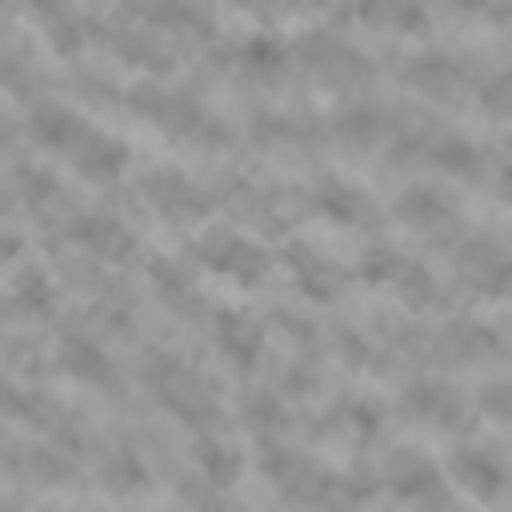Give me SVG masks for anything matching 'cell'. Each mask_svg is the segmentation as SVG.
<instances>
[{"label": "cell", "instance_id": "obj_2", "mask_svg": "<svg viewBox=\"0 0 512 512\" xmlns=\"http://www.w3.org/2000/svg\"><path fill=\"white\" fill-rule=\"evenodd\" d=\"M144 384H152V400L176 416V424H192V432H216V392L176 360V352H144Z\"/></svg>", "mask_w": 512, "mask_h": 512}, {"label": "cell", "instance_id": "obj_46", "mask_svg": "<svg viewBox=\"0 0 512 512\" xmlns=\"http://www.w3.org/2000/svg\"><path fill=\"white\" fill-rule=\"evenodd\" d=\"M424 512H456V504H448V496H440V504H424Z\"/></svg>", "mask_w": 512, "mask_h": 512}, {"label": "cell", "instance_id": "obj_42", "mask_svg": "<svg viewBox=\"0 0 512 512\" xmlns=\"http://www.w3.org/2000/svg\"><path fill=\"white\" fill-rule=\"evenodd\" d=\"M0 264H24V232H0Z\"/></svg>", "mask_w": 512, "mask_h": 512}, {"label": "cell", "instance_id": "obj_7", "mask_svg": "<svg viewBox=\"0 0 512 512\" xmlns=\"http://www.w3.org/2000/svg\"><path fill=\"white\" fill-rule=\"evenodd\" d=\"M208 344H216V360L232 376H256L264 352H272V320H256L248 304H224V312H208Z\"/></svg>", "mask_w": 512, "mask_h": 512}, {"label": "cell", "instance_id": "obj_41", "mask_svg": "<svg viewBox=\"0 0 512 512\" xmlns=\"http://www.w3.org/2000/svg\"><path fill=\"white\" fill-rule=\"evenodd\" d=\"M488 184H496V200L512 208V152H504V160H488Z\"/></svg>", "mask_w": 512, "mask_h": 512}, {"label": "cell", "instance_id": "obj_1", "mask_svg": "<svg viewBox=\"0 0 512 512\" xmlns=\"http://www.w3.org/2000/svg\"><path fill=\"white\" fill-rule=\"evenodd\" d=\"M192 272H208V280H224V288H256L264 272H272V248H264V232H240V224H208V232H192Z\"/></svg>", "mask_w": 512, "mask_h": 512}, {"label": "cell", "instance_id": "obj_10", "mask_svg": "<svg viewBox=\"0 0 512 512\" xmlns=\"http://www.w3.org/2000/svg\"><path fill=\"white\" fill-rule=\"evenodd\" d=\"M448 488H464L472 504H504L512 496V464L488 440H464V448H448Z\"/></svg>", "mask_w": 512, "mask_h": 512}, {"label": "cell", "instance_id": "obj_14", "mask_svg": "<svg viewBox=\"0 0 512 512\" xmlns=\"http://www.w3.org/2000/svg\"><path fill=\"white\" fill-rule=\"evenodd\" d=\"M96 48H112L128 72H144V80H160L168 72V48L144 32V24H128V8H112V16H96Z\"/></svg>", "mask_w": 512, "mask_h": 512}, {"label": "cell", "instance_id": "obj_15", "mask_svg": "<svg viewBox=\"0 0 512 512\" xmlns=\"http://www.w3.org/2000/svg\"><path fill=\"white\" fill-rule=\"evenodd\" d=\"M280 272L296 280V296H304V304H336V296H344V272H336L304 232H288V240H280Z\"/></svg>", "mask_w": 512, "mask_h": 512}, {"label": "cell", "instance_id": "obj_20", "mask_svg": "<svg viewBox=\"0 0 512 512\" xmlns=\"http://www.w3.org/2000/svg\"><path fill=\"white\" fill-rule=\"evenodd\" d=\"M296 200H304L320 224H344V232L368 224V192H360L352 176H312V184H296Z\"/></svg>", "mask_w": 512, "mask_h": 512}, {"label": "cell", "instance_id": "obj_23", "mask_svg": "<svg viewBox=\"0 0 512 512\" xmlns=\"http://www.w3.org/2000/svg\"><path fill=\"white\" fill-rule=\"evenodd\" d=\"M400 120L384 112V104H336V120H328V144H344V152H384V136H392Z\"/></svg>", "mask_w": 512, "mask_h": 512}, {"label": "cell", "instance_id": "obj_11", "mask_svg": "<svg viewBox=\"0 0 512 512\" xmlns=\"http://www.w3.org/2000/svg\"><path fill=\"white\" fill-rule=\"evenodd\" d=\"M24 16H32V32L48 40V56H64V64H80V56L96 48V16H80L72 0H24Z\"/></svg>", "mask_w": 512, "mask_h": 512}, {"label": "cell", "instance_id": "obj_12", "mask_svg": "<svg viewBox=\"0 0 512 512\" xmlns=\"http://www.w3.org/2000/svg\"><path fill=\"white\" fill-rule=\"evenodd\" d=\"M96 120H88V104H72V96H40V104H24V136L40 144V152H64L72 160V144L88 136Z\"/></svg>", "mask_w": 512, "mask_h": 512}, {"label": "cell", "instance_id": "obj_35", "mask_svg": "<svg viewBox=\"0 0 512 512\" xmlns=\"http://www.w3.org/2000/svg\"><path fill=\"white\" fill-rule=\"evenodd\" d=\"M472 104L488 112V120H512V64H472Z\"/></svg>", "mask_w": 512, "mask_h": 512}, {"label": "cell", "instance_id": "obj_13", "mask_svg": "<svg viewBox=\"0 0 512 512\" xmlns=\"http://www.w3.org/2000/svg\"><path fill=\"white\" fill-rule=\"evenodd\" d=\"M136 24H152V32H168V40H216V0H120Z\"/></svg>", "mask_w": 512, "mask_h": 512}, {"label": "cell", "instance_id": "obj_5", "mask_svg": "<svg viewBox=\"0 0 512 512\" xmlns=\"http://www.w3.org/2000/svg\"><path fill=\"white\" fill-rule=\"evenodd\" d=\"M288 64H296L304 80H320V88H360V80H368V56H360L336 24H328V32H304V40L288 48Z\"/></svg>", "mask_w": 512, "mask_h": 512}, {"label": "cell", "instance_id": "obj_3", "mask_svg": "<svg viewBox=\"0 0 512 512\" xmlns=\"http://www.w3.org/2000/svg\"><path fill=\"white\" fill-rule=\"evenodd\" d=\"M136 192H144V216H160V224H176V232H192V224L216 216V192H208L200 176H184V168H144Z\"/></svg>", "mask_w": 512, "mask_h": 512}, {"label": "cell", "instance_id": "obj_25", "mask_svg": "<svg viewBox=\"0 0 512 512\" xmlns=\"http://www.w3.org/2000/svg\"><path fill=\"white\" fill-rule=\"evenodd\" d=\"M416 168H440V176H456V184H480V176H488V144L424 128V160H416Z\"/></svg>", "mask_w": 512, "mask_h": 512}, {"label": "cell", "instance_id": "obj_45", "mask_svg": "<svg viewBox=\"0 0 512 512\" xmlns=\"http://www.w3.org/2000/svg\"><path fill=\"white\" fill-rule=\"evenodd\" d=\"M0 512H32V504H16V496H0Z\"/></svg>", "mask_w": 512, "mask_h": 512}, {"label": "cell", "instance_id": "obj_48", "mask_svg": "<svg viewBox=\"0 0 512 512\" xmlns=\"http://www.w3.org/2000/svg\"><path fill=\"white\" fill-rule=\"evenodd\" d=\"M504 40H512V24H504Z\"/></svg>", "mask_w": 512, "mask_h": 512}, {"label": "cell", "instance_id": "obj_21", "mask_svg": "<svg viewBox=\"0 0 512 512\" xmlns=\"http://www.w3.org/2000/svg\"><path fill=\"white\" fill-rule=\"evenodd\" d=\"M400 416H408V424H440V432H464V424H472V408H464L440 376H408V384H400Z\"/></svg>", "mask_w": 512, "mask_h": 512}, {"label": "cell", "instance_id": "obj_26", "mask_svg": "<svg viewBox=\"0 0 512 512\" xmlns=\"http://www.w3.org/2000/svg\"><path fill=\"white\" fill-rule=\"evenodd\" d=\"M392 216H400L408 232H456V192H448V184H400Z\"/></svg>", "mask_w": 512, "mask_h": 512}, {"label": "cell", "instance_id": "obj_22", "mask_svg": "<svg viewBox=\"0 0 512 512\" xmlns=\"http://www.w3.org/2000/svg\"><path fill=\"white\" fill-rule=\"evenodd\" d=\"M320 432H328V440H344V448H376V432H384V408H376L368 392H336V400L320 408Z\"/></svg>", "mask_w": 512, "mask_h": 512}, {"label": "cell", "instance_id": "obj_8", "mask_svg": "<svg viewBox=\"0 0 512 512\" xmlns=\"http://www.w3.org/2000/svg\"><path fill=\"white\" fill-rule=\"evenodd\" d=\"M240 136H248L256 152H312V144H328V120H320V112H280V104H256V112L240 120Z\"/></svg>", "mask_w": 512, "mask_h": 512}, {"label": "cell", "instance_id": "obj_4", "mask_svg": "<svg viewBox=\"0 0 512 512\" xmlns=\"http://www.w3.org/2000/svg\"><path fill=\"white\" fill-rule=\"evenodd\" d=\"M208 64H216V72H232L240 88H280V80L296 72L280 32H248V40H224V48L208 40Z\"/></svg>", "mask_w": 512, "mask_h": 512}, {"label": "cell", "instance_id": "obj_31", "mask_svg": "<svg viewBox=\"0 0 512 512\" xmlns=\"http://www.w3.org/2000/svg\"><path fill=\"white\" fill-rule=\"evenodd\" d=\"M96 480H104V496H144V488H152V464H144L128 440H112V448L96 456Z\"/></svg>", "mask_w": 512, "mask_h": 512}, {"label": "cell", "instance_id": "obj_49", "mask_svg": "<svg viewBox=\"0 0 512 512\" xmlns=\"http://www.w3.org/2000/svg\"><path fill=\"white\" fill-rule=\"evenodd\" d=\"M72 512H88V504H72Z\"/></svg>", "mask_w": 512, "mask_h": 512}, {"label": "cell", "instance_id": "obj_29", "mask_svg": "<svg viewBox=\"0 0 512 512\" xmlns=\"http://www.w3.org/2000/svg\"><path fill=\"white\" fill-rule=\"evenodd\" d=\"M8 304H16L24 320H56V312H64L56 272H48V264H32V256H24V264H8Z\"/></svg>", "mask_w": 512, "mask_h": 512}, {"label": "cell", "instance_id": "obj_39", "mask_svg": "<svg viewBox=\"0 0 512 512\" xmlns=\"http://www.w3.org/2000/svg\"><path fill=\"white\" fill-rule=\"evenodd\" d=\"M272 328H280V336H288L296 352H312V344H320V320H312L304 304H280V312H272Z\"/></svg>", "mask_w": 512, "mask_h": 512}, {"label": "cell", "instance_id": "obj_16", "mask_svg": "<svg viewBox=\"0 0 512 512\" xmlns=\"http://www.w3.org/2000/svg\"><path fill=\"white\" fill-rule=\"evenodd\" d=\"M144 288H152V304H168L176 320H208V312H200V272H192V256H144Z\"/></svg>", "mask_w": 512, "mask_h": 512}, {"label": "cell", "instance_id": "obj_33", "mask_svg": "<svg viewBox=\"0 0 512 512\" xmlns=\"http://www.w3.org/2000/svg\"><path fill=\"white\" fill-rule=\"evenodd\" d=\"M192 464H200L208 488H240V448H232L224 432H200V440H192Z\"/></svg>", "mask_w": 512, "mask_h": 512}, {"label": "cell", "instance_id": "obj_32", "mask_svg": "<svg viewBox=\"0 0 512 512\" xmlns=\"http://www.w3.org/2000/svg\"><path fill=\"white\" fill-rule=\"evenodd\" d=\"M240 424H248V432H264V440H280V424H288L280 384H256V376H248V392H240Z\"/></svg>", "mask_w": 512, "mask_h": 512}, {"label": "cell", "instance_id": "obj_40", "mask_svg": "<svg viewBox=\"0 0 512 512\" xmlns=\"http://www.w3.org/2000/svg\"><path fill=\"white\" fill-rule=\"evenodd\" d=\"M488 424H512V376H496V384H480V400H472Z\"/></svg>", "mask_w": 512, "mask_h": 512}, {"label": "cell", "instance_id": "obj_6", "mask_svg": "<svg viewBox=\"0 0 512 512\" xmlns=\"http://www.w3.org/2000/svg\"><path fill=\"white\" fill-rule=\"evenodd\" d=\"M56 232V248H80V256H96V264H128L136 256V232L120 224V208H72L64 224H48Z\"/></svg>", "mask_w": 512, "mask_h": 512}, {"label": "cell", "instance_id": "obj_24", "mask_svg": "<svg viewBox=\"0 0 512 512\" xmlns=\"http://www.w3.org/2000/svg\"><path fill=\"white\" fill-rule=\"evenodd\" d=\"M256 464H264V480H272V496H280V504H312L320 464H304V456H296V440H264V448H256Z\"/></svg>", "mask_w": 512, "mask_h": 512}, {"label": "cell", "instance_id": "obj_36", "mask_svg": "<svg viewBox=\"0 0 512 512\" xmlns=\"http://www.w3.org/2000/svg\"><path fill=\"white\" fill-rule=\"evenodd\" d=\"M328 352H336L344 368H384V336H368V328H352V320L328 328Z\"/></svg>", "mask_w": 512, "mask_h": 512}, {"label": "cell", "instance_id": "obj_44", "mask_svg": "<svg viewBox=\"0 0 512 512\" xmlns=\"http://www.w3.org/2000/svg\"><path fill=\"white\" fill-rule=\"evenodd\" d=\"M0 472H16V448H8V440H0Z\"/></svg>", "mask_w": 512, "mask_h": 512}, {"label": "cell", "instance_id": "obj_9", "mask_svg": "<svg viewBox=\"0 0 512 512\" xmlns=\"http://www.w3.org/2000/svg\"><path fill=\"white\" fill-rule=\"evenodd\" d=\"M48 368L72 376V384H88V392H112V384H120V360H112V344H104L96 328H64L56 352H48Z\"/></svg>", "mask_w": 512, "mask_h": 512}, {"label": "cell", "instance_id": "obj_34", "mask_svg": "<svg viewBox=\"0 0 512 512\" xmlns=\"http://www.w3.org/2000/svg\"><path fill=\"white\" fill-rule=\"evenodd\" d=\"M0 416H16V424H32V432H48V424H56V400H48V392H32V384H16V376H0Z\"/></svg>", "mask_w": 512, "mask_h": 512}, {"label": "cell", "instance_id": "obj_27", "mask_svg": "<svg viewBox=\"0 0 512 512\" xmlns=\"http://www.w3.org/2000/svg\"><path fill=\"white\" fill-rule=\"evenodd\" d=\"M496 352H504V336H496L488 320H456V328L432 336V360H448V368H488Z\"/></svg>", "mask_w": 512, "mask_h": 512}, {"label": "cell", "instance_id": "obj_43", "mask_svg": "<svg viewBox=\"0 0 512 512\" xmlns=\"http://www.w3.org/2000/svg\"><path fill=\"white\" fill-rule=\"evenodd\" d=\"M224 8H248V16H272V8H288V0H224Z\"/></svg>", "mask_w": 512, "mask_h": 512}, {"label": "cell", "instance_id": "obj_30", "mask_svg": "<svg viewBox=\"0 0 512 512\" xmlns=\"http://www.w3.org/2000/svg\"><path fill=\"white\" fill-rule=\"evenodd\" d=\"M16 200H24L32 216H48V224H64V176H56L48 160H24V168H16Z\"/></svg>", "mask_w": 512, "mask_h": 512}, {"label": "cell", "instance_id": "obj_47", "mask_svg": "<svg viewBox=\"0 0 512 512\" xmlns=\"http://www.w3.org/2000/svg\"><path fill=\"white\" fill-rule=\"evenodd\" d=\"M0 24H8V0H0Z\"/></svg>", "mask_w": 512, "mask_h": 512}, {"label": "cell", "instance_id": "obj_19", "mask_svg": "<svg viewBox=\"0 0 512 512\" xmlns=\"http://www.w3.org/2000/svg\"><path fill=\"white\" fill-rule=\"evenodd\" d=\"M72 176H80V184H96V192H112V184H128V176H136V160H128V144H120V136L88 128V136L72 144Z\"/></svg>", "mask_w": 512, "mask_h": 512}, {"label": "cell", "instance_id": "obj_18", "mask_svg": "<svg viewBox=\"0 0 512 512\" xmlns=\"http://www.w3.org/2000/svg\"><path fill=\"white\" fill-rule=\"evenodd\" d=\"M464 80H472V56L464 48H416L400 64V88H416V96H456Z\"/></svg>", "mask_w": 512, "mask_h": 512}, {"label": "cell", "instance_id": "obj_37", "mask_svg": "<svg viewBox=\"0 0 512 512\" xmlns=\"http://www.w3.org/2000/svg\"><path fill=\"white\" fill-rule=\"evenodd\" d=\"M392 288H400V296H408L416 312H432V304H440V272H432V264H416V256H400V272H392Z\"/></svg>", "mask_w": 512, "mask_h": 512}, {"label": "cell", "instance_id": "obj_17", "mask_svg": "<svg viewBox=\"0 0 512 512\" xmlns=\"http://www.w3.org/2000/svg\"><path fill=\"white\" fill-rule=\"evenodd\" d=\"M376 480H384V496H392V504H416V512L448 496V464H432V456H416V448H408V456H392Z\"/></svg>", "mask_w": 512, "mask_h": 512}, {"label": "cell", "instance_id": "obj_38", "mask_svg": "<svg viewBox=\"0 0 512 512\" xmlns=\"http://www.w3.org/2000/svg\"><path fill=\"white\" fill-rule=\"evenodd\" d=\"M392 272H400V248H360V264H352L360 288H392Z\"/></svg>", "mask_w": 512, "mask_h": 512}, {"label": "cell", "instance_id": "obj_28", "mask_svg": "<svg viewBox=\"0 0 512 512\" xmlns=\"http://www.w3.org/2000/svg\"><path fill=\"white\" fill-rule=\"evenodd\" d=\"M344 24H384L400 40H424L432 32V0H344Z\"/></svg>", "mask_w": 512, "mask_h": 512}]
</instances>
